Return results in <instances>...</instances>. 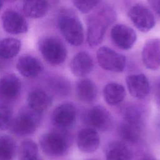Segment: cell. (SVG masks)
Listing matches in <instances>:
<instances>
[{"label": "cell", "instance_id": "1", "mask_svg": "<svg viewBox=\"0 0 160 160\" xmlns=\"http://www.w3.org/2000/svg\"><path fill=\"white\" fill-rule=\"evenodd\" d=\"M116 18V12L108 6L102 7L89 17L87 41L91 47H96L101 43L106 29Z\"/></svg>", "mask_w": 160, "mask_h": 160}, {"label": "cell", "instance_id": "2", "mask_svg": "<svg viewBox=\"0 0 160 160\" xmlns=\"http://www.w3.org/2000/svg\"><path fill=\"white\" fill-rule=\"evenodd\" d=\"M58 26L64 39L71 45L79 46L84 38L81 22L76 14L68 9L60 11L58 19Z\"/></svg>", "mask_w": 160, "mask_h": 160}, {"label": "cell", "instance_id": "3", "mask_svg": "<svg viewBox=\"0 0 160 160\" xmlns=\"http://www.w3.org/2000/svg\"><path fill=\"white\" fill-rule=\"evenodd\" d=\"M42 151L48 156L58 158L64 156L71 145L70 135L65 129H57L46 132L39 139Z\"/></svg>", "mask_w": 160, "mask_h": 160}, {"label": "cell", "instance_id": "4", "mask_svg": "<svg viewBox=\"0 0 160 160\" xmlns=\"http://www.w3.org/2000/svg\"><path fill=\"white\" fill-rule=\"evenodd\" d=\"M42 112H39L28 106L22 108L10 126L11 131L17 136H27L33 133L39 127Z\"/></svg>", "mask_w": 160, "mask_h": 160}, {"label": "cell", "instance_id": "5", "mask_svg": "<svg viewBox=\"0 0 160 160\" xmlns=\"http://www.w3.org/2000/svg\"><path fill=\"white\" fill-rule=\"evenodd\" d=\"M39 48L44 59L50 64L58 66L64 62L67 49L64 43L58 38L47 37L41 39Z\"/></svg>", "mask_w": 160, "mask_h": 160}, {"label": "cell", "instance_id": "6", "mask_svg": "<svg viewBox=\"0 0 160 160\" xmlns=\"http://www.w3.org/2000/svg\"><path fill=\"white\" fill-rule=\"evenodd\" d=\"M84 124L96 131H108L112 125V116L103 106L98 105L85 110L82 114Z\"/></svg>", "mask_w": 160, "mask_h": 160}, {"label": "cell", "instance_id": "7", "mask_svg": "<svg viewBox=\"0 0 160 160\" xmlns=\"http://www.w3.org/2000/svg\"><path fill=\"white\" fill-rule=\"evenodd\" d=\"M96 58L101 68L108 71L120 72L126 66V57L106 46L99 48Z\"/></svg>", "mask_w": 160, "mask_h": 160}, {"label": "cell", "instance_id": "8", "mask_svg": "<svg viewBox=\"0 0 160 160\" xmlns=\"http://www.w3.org/2000/svg\"><path fill=\"white\" fill-rule=\"evenodd\" d=\"M128 16L134 26L143 32L150 31L156 24L155 18L152 12L140 4H134L129 9Z\"/></svg>", "mask_w": 160, "mask_h": 160}, {"label": "cell", "instance_id": "9", "mask_svg": "<svg viewBox=\"0 0 160 160\" xmlns=\"http://www.w3.org/2000/svg\"><path fill=\"white\" fill-rule=\"evenodd\" d=\"M76 106L70 102H65L58 106L53 111L51 121L59 129H66L71 126L76 119Z\"/></svg>", "mask_w": 160, "mask_h": 160}, {"label": "cell", "instance_id": "10", "mask_svg": "<svg viewBox=\"0 0 160 160\" xmlns=\"http://www.w3.org/2000/svg\"><path fill=\"white\" fill-rule=\"evenodd\" d=\"M111 38L118 48L122 49H129L134 44L137 36L131 28L121 24L114 25L110 32Z\"/></svg>", "mask_w": 160, "mask_h": 160}, {"label": "cell", "instance_id": "11", "mask_svg": "<svg viewBox=\"0 0 160 160\" xmlns=\"http://www.w3.org/2000/svg\"><path fill=\"white\" fill-rule=\"evenodd\" d=\"M1 19L3 28L8 33L21 34L28 29V24L25 18L16 11L8 9L4 11Z\"/></svg>", "mask_w": 160, "mask_h": 160}, {"label": "cell", "instance_id": "12", "mask_svg": "<svg viewBox=\"0 0 160 160\" xmlns=\"http://www.w3.org/2000/svg\"><path fill=\"white\" fill-rule=\"evenodd\" d=\"M21 91V82L14 74L7 73L0 78V97L6 101L18 98Z\"/></svg>", "mask_w": 160, "mask_h": 160}, {"label": "cell", "instance_id": "13", "mask_svg": "<svg viewBox=\"0 0 160 160\" xmlns=\"http://www.w3.org/2000/svg\"><path fill=\"white\" fill-rule=\"evenodd\" d=\"M142 60L149 69L157 70L160 68V39L153 38L146 41L142 50Z\"/></svg>", "mask_w": 160, "mask_h": 160}, {"label": "cell", "instance_id": "14", "mask_svg": "<svg viewBox=\"0 0 160 160\" xmlns=\"http://www.w3.org/2000/svg\"><path fill=\"white\" fill-rule=\"evenodd\" d=\"M126 82L130 94L135 98H144L150 91L149 80L144 74H131L126 77Z\"/></svg>", "mask_w": 160, "mask_h": 160}, {"label": "cell", "instance_id": "15", "mask_svg": "<svg viewBox=\"0 0 160 160\" xmlns=\"http://www.w3.org/2000/svg\"><path fill=\"white\" fill-rule=\"evenodd\" d=\"M79 149L86 153L96 151L100 145V138L97 131L91 128H84L79 131L76 138Z\"/></svg>", "mask_w": 160, "mask_h": 160}, {"label": "cell", "instance_id": "16", "mask_svg": "<svg viewBox=\"0 0 160 160\" xmlns=\"http://www.w3.org/2000/svg\"><path fill=\"white\" fill-rule=\"evenodd\" d=\"M94 62L91 55L86 51L78 52L72 59L70 69L72 73L77 77H84L92 70Z\"/></svg>", "mask_w": 160, "mask_h": 160}, {"label": "cell", "instance_id": "17", "mask_svg": "<svg viewBox=\"0 0 160 160\" xmlns=\"http://www.w3.org/2000/svg\"><path fill=\"white\" fill-rule=\"evenodd\" d=\"M17 69L21 75L26 78H35L42 71L41 63L35 58L25 55L21 56L17 62Z\"/></svg>", "mask_w": 160, "mask_h": 160}, {"label": "cell", "instance_id": "18", "mask_svg": "<svg viewBox=\"0 0 160 160\" xmlns=\"http://www.w3.org/2000/svg\"><path fill=\"white\" fill-rule=\"evenodd\" d=\"M27 101L29 108L42 112L51 105L52 100L46 92L41 89H35L29 94Z\"/></svg>", "mask_w": 160, "mask_h": 160}, {"label": "cell", "instance_id": "19", "mask_svg": "<svg viewBox=\"0 0 160 160\" xmlns=\"http://www.w3.org/2000/svg\"><path fill=\"white\" fill-rule=\"evenodd\" d=\"M76 92L79 100L89 103L96 98L98 89L93 81L88 79H83L78 82Z\"/></svg>", "mask_w": 160, "mask_h": 160}, {"label": "cell", "instance_id": "20", "mask_svg": "<svg viewBox=\"0 0 160 160\" xmlns=\"http://www.w3.org/2000/svg\"><path fill=\"white\" fill-rule=\"evenodd\" d=\"M102 94L107 104L111 106H115L124 100L126 96V90L121 84L116 82H111L104 86Z\"/></svg>", "mask_w": 160, "mask_h": 160}, {"label": "cell", "instance_id": "21", "mask_svg": "<svg viewBox=\"0 0 160 160\" xmlns=\"http://www.w3.org/2000/svg\"><path fill=\"white\" fill-rule=\"evenodd\" d=\"M106 160H131L132 152L122 142L113 141L109 143L105 152Z\"/></svg>", "mask_w": 160, "mask_h": 160}, {"label": "cell", "instance_id": "22", "mask_svg": "<svg viewBox=\"0 0 160 160\" xmlns=\"http://www.w3.org/2000/svg\"><path fill=\"white\" fill-rule=\"evenodd\" d=\"M47 0H26L23 5L24 14L32 18H39L45 16L49 9Z\"/></svg>", "mask_w": 160, "mask_h": 160}, {"label": "cell", "instance_id": "23", "mask_svg": "<svg viewBox=\"0 0 160 160\" xmlns=\"http://www.w3.org/2000/svg\"><path fill=\"white\" fill-rule=\"evenodd\" d=\"M141 124L123 121L119 128L121 137L125 141L131 143L136 142L141 136Z\"/></svg>", "mask_w": 160, "mask_h": 160}, {"label": "cell", "instance_id": "24", "mask_svg": "<svg viewBox=\"0 0 160 160\" xmlns=\"http://www.w3.org/2000/svg\"><path fill=\"white\" fill-rule=\"evenodd\" d=\"M21 41L13 38H7L0 41V57L8 59L15 57L21 49Z\"/></svg>", "mask_w": 160, "mask_h": 160}, {"label": "cell", "instance_id": "25", "mask_svg": "<svg viewBox=\"0 0 160 160\" xmlns=\"http://www.w3.org/2000/svg\"><path fill=\"white\" fill-rule=\"evenodd\" d=\"M16 151V143L12 137L0 136V160H13Z\"/></svg>", "mask_w": 160, "mask_h": 160}, {"label": "cell", "instance_id": "26", "mask_svg": "<svg viewBox=\"0 0 160 160\" xmlns=\"http://www.w3.org/2000/svg\"><path fill=\"white\" fill-rule=\"evenodd\" d=\"M19 160H34L38 158V147L30 139L23 141L18 151Z\"/></svg>", "mask_w": 160, "mask_h": 160}, {"label": "cell", "instance_id": "27", "mask_svg": "<svg viewBox=\"0 0 160 160\" xmlns=\"http://www.w3.org/2000/svg\"><path fill=\"white\" fill-rule=\"evenodd\" d=\"M124 121L142 124L141 113L138 107L134 105H127L122 110Z\"/></svg>", "mask_w": 160, "mask_h": 160}, {"label": "cell", "instance_id": "28", "mask_svg": "<svg viewBox=\"0 0 160 160\" xmlns=\"http://www.w3.org/2000/svg\"><path fill=\"white\" fill-rule=\"evenodd\" d=\"M12 120V108L6 104H0V129L9 128Z\"/></svg>", "mask_w": 160, "mask_h": 160}, {"label": "cell", "instance_id": "29", "mask_svg": "<svg viewBox=\"0 0 160 160\" xmlns=\"http://www.w3.org/2000/svg\"><path fill=\"white\" fill-rule=\"evenodd\" d=\"M51 88L56 93L66 94L69 92L70 89L69 83L61 77H54L49 81Z\"/></svg>", "mask_w": 160, "mask_h": 160}, {"label": "cell", "instance_id": "30", "mask_svg": "<svg viewBox=\"0 0 160 160\" xmlns=\"http://www.w3.org/2000/svg\"><path fill=\"white\" fill-rule=\"evenodd\" d=\"M101 0H73L74 6L81 12L88 13L99 4Z\"/></svg>", "mask_w": 160, "mask_h": 160}, {"label": "cell", "instance_id": "31", "mask_svg": "<svg viewBox=\"0 0 160 160\" xmlns=\"http://www.w3.org/2000/svg\"><path fill=\"white\" fill-rule=\"evenodd\" d=\"M153 11L160 17V0H148Z\"/></svg>", "mask_w": 160, "mask_h": 160}, {"label": "cell", "instance_id": "32", "mask_svg": "<svg viewBox=\"0 0 160 160\" xmlns=\"http://www.w3.org/2000/svg\"><path fill=\"white\" fill-rule=\"evenodd\" d=\"M154 96L156 102L160 106V81H158L155 84L154 89Z\"/></svg>", "mask_w": 160, "mask_h": 160}, {"label": "cell", "instance_id": "33", "mask_svg": "<svg viewBox=\"0 0 160 160\" xmlns=\"http://www.w3.org/2000/svg\"><path fill=\"white\" fill-rule=\"evenodd\" d=\"M141 160H158V159H156V158L152 156H149V155H146L143 156Z\"/></svg>", "mask_w": 160, "mask_h": 160}, {"label": "cell", "instance_id": "34", "mask_svg": "<svg viewBox=\"0 0 160 160\" xmlns=\"http://www.w3.org/2000/svg\"><path fill=\"white\" fill-rule=\"evenodd\" d=\"M47 1L50 5V4H56L57 3H58L59 0H47Z\"/></svg>", "mask_w": 160, "mask_h": 160}, {"label": "cell", "instance_id": "35", "mask_svg": "<svg viewBox=\"0 0 160 160\" xmlns=\"http://www.w3.org/2000/svg\"><path fill=\"white\" fill-rule=\"evenodd\" d=\"M2 0H0V9H1L2 6Z\"/></svg>", "mask_w": 160, "mask_h": 160}, {"label": "cell", "instance_id": "36", "mask_svg": "<svg viewBox=\"0 0 160 160\" xmlns=\"http://www.w3.org/2000/svg\"><path fill=\"white\" fill-rule=\"evenodd\" d=\"M2 1H9V2H12V1H14L16 0H2Z\"/></svg>", "mask_w": 160, "mask_h": 160}, {"label": "cell", "instance_id": "37", "mask_svg": "<svg viewBox=\"0 0 160 160\" xmlns=\"http://www.w3.org/2000/svg\"><path fill=\"white\" fill-rule=\"evenodd\" d=\"M34 160H42V159H41L40 158H39V157H38V158H37L36 159H35Z\"/></svg>", "mask_w": 160, "mask_h": 160}, {"label": "cell", "instance_id": "38", "mask_svg": "<svg viewBox=\"0 0 160 160\" xmlns=\"http://www.w3.org/2000/svg\"><path fill=\"white\" fill-rule=\"evenodd\" d=\"M88 160H95V159H88Z\"/></svg>", "mask_w": 160, "mask_h": 160}]
</instances>
